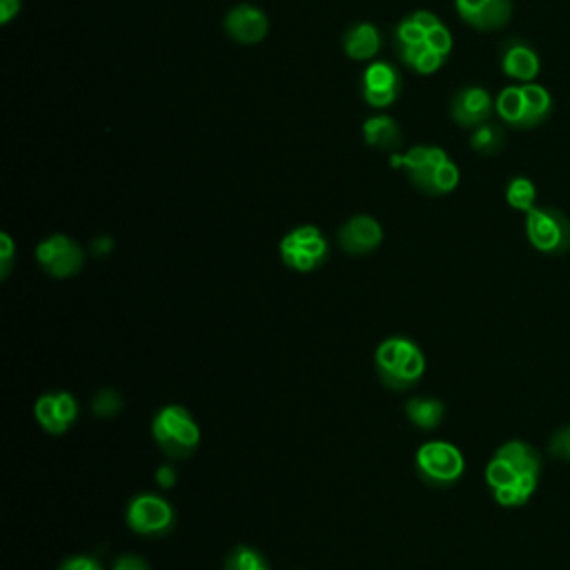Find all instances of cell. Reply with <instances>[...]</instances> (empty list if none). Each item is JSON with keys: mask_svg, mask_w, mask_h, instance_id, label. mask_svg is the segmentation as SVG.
<instances>
[{"mask_svg": "<svg viewBox=\"0 0 570 570\" xmlns=\"http://www.w3.org/2000/svg\"><path fill=\"white\" fill-rule=\"evenodd\" d=\"M406 417L412 425H417L419 431H435V428L442 425L446 406L435 399V397H412L406 401Z\"/></svg>", "mask_w": 570, "mask_h": 570, "instance_id": "cell-21", "label": "cell"}, {"mask_svg": "<svg viewBox=\"0 0 570 570\" xmlns=\"http://www.w3.org/2000/svg\"><path fill=\"white\" fill-rule=\"evenodd\" d=\"M391 168L404 170L408 181L428 197H446L459 185V168L439 146H414L404 154H393Z\"/></svg>", "mask_w": 570, "mask_h": 570, "instance_id": "cell-2", "label": "cell"}, {"mask_svg": "<svg viewBox=\"0 0 570 570\" xmlns=\"http://www.w3.org/2000/svg\"><path fill=\"white\" fill-rule=\"evenodd\" d=\"M174 508L168 499L154 493L136 495L125 510L127 526L142 537H163L174 529Z\"/></svg>", "mask_w": 570, "mask_h": 570, "instance_id": "cell-9", "label": "cell"}, {"mask_svg": "<svg viewBox=\"0 0 570 570\" xmlns=\"http://www.w3.org/2000/svg\"><path fill=\"white\" fill-rule=\"evenodd\" d=\"M38 265L54 278H70L85 263L83 248L65 234H52L36 246Z\"/></svg>", "mask_w": 570, "mask_h": 570, "instance_id": "cell-10", "label": "cell"}, {"mask_svg": "<svg viewBox=\"0 0 570 570\" xmlns=\"http://www.w3.org/2000/svg\"><path fill=\"white\" fill-rule=\"evenodd\" d=\"M91 410L101 419H112L123 410V397L112 388H103L97 397H94Z\"/></svg>", "mask_w": 570, "mask_h": 570, "instance_id": "cell-26", "label": "cell"}, {"mask_svg": "<svg viewBox=\"0 0 570 570\" xmlns=\"http://www.w3.org/2000/svg\"><path fill=\"white\" fill-rule=\"evenodd\" d=\"M36 421L45 433L65 435L78 419V401L70 393H47L34 406Z\"/></svg>", "mask_w": 570, "mask_h": 570, "instance_id": "cell-13", "label": "cell"}, {"mask_svg": "<svg viewBox=\"0 0 570 570\" xmlns=\"http://www.w3.org/2000/svg\"><path fill=\"white\" fill-rule=\"evenodd\" d=\"M14 252H16V246L12 241V236L3 232L0 234V274H3V278L10 276V270L14 265Z\"/></svg>", "mask_w": 570, "mask_h": 570, "instance_id": "cell-28", "label": "cell"}, {"mask_svg": "<svg viewBox=\"0 0 570 570\" xmlns=\"http://www.w3.org/2000/svg\"><path fill=\"white\" fill-rule=\"evenodd\" d=\"M419 478L433 488H450L463 478L466 459L455 444L425 442L414 457Z\"/></svg>", "mask_w": 570, "mask_h": 570, "instance_id": "cell-5", "label": "cell"}, {"mask_svg": "<svg viewBox=\"0 0 570 570\" xmlns=\"http://www.w3.org/2000/svg\"><path fill=\"white\" fill-rule=\"evenodd\" d=\"M548 453H550L555 459L570 461V425L559 428V431L550 437Z\"/></svg>", "mask_w": 570, "mask_h": 570, "instance_id": "cell-27", "label": "cell"}, {"mask_svg": "<svg viewBox=\"0 0 570 570\" xmlns=\"http://www.w3.org/2000/svg\"><path fill=\"white\" fill-rule=\"evenodd\" d=\"M453 34L433 12L419 10L401 18L393 32L397 59L414 74L431 76L442 70L453 52Z\"/></svg>", "mask_w": 570, "mask_h": 570, "instance_id": "cell-1", "label": "cell"}, {"mask_svg": "<svg viewBox=\"0 0 570 570\" xmlns=\"http://www.w3.org/2000/svg\"><path fill=\"white\" fill-rule=\"evenodd\" d=\"M223 29L236 42L259 45L270 32V18L261 8L252 3H239L225 14Z\"/></svg>", "mask_w": 570, "mask_h": 570, "instance_id": "cell-15", "label": "cell"}, {"mask_svg": "<svg viewBox=\"0 0 570 570\" xmlns=\"http://www.w3.org/2000/svg\"><path fill=\"white\" fill-rule=\"evenodd\" d=\"M21 0H0V23L10 25L21 14Z\"/></svg>", "mask_w": 570, "mask_h": 570, "instance_id": "cell-32", "label": "cell"}, {"mask_svg": "<svg viewBox=\"0 0 570 570\" xmlns=\"http://www.w3.org/2000/svg\"><path fill=\"white\" fill-rule=\"evenodd\" d=\"M112 248H114V241L110 239V236H99L97 241H91V252L97 255V257H106V255H110Z\"/></svg>", "mask_w": 570, "mask_h": 570, "instance_id": "cell-33", "label": "cell"}, {"mask_svg": "<svg viewBox=\"0 0 570 570\" xmlns=\"http://www.w3.org/2000/svg\"><path fill=\"white\" fill-rule=\"evenodd\" d=\"M459 18L478 32H497L512 18V0H455Z\"/></svg>", "mask_w": 570, "mask_h": 570, "instance_id": "cell-14", "label": "cell"}, {"mask_svg": "<svg viewBox=\"0 0 570 570\" xmlns=\"http://www.w3.org/2000/svg\"><path fill=\"white\" fill-rule=\"evenodd\" d=\"M524 123L521 129H535L544 125L553 114V97L544 85L524 83Z\"/></svg>", "mask_w": 570, "mask_h": 570, "instance_id": "cell-20", "label": "cell"}, {"mask_svg": "<svg viewBox=\"0 0 570 570\" xmlns=\"http://www.w3.org/2000/svg\"><path fill=\"white\" fill-rule=\"evenodd\" d=\"M526 236L535 250L561 257L570 250V219L550 206L526 212Z\"/></svg>", "mask_w": 570, "mask_h": 570, "instance_id": "cell-8", "label": "cell"}, {"mask_svg": "<svg viewBox=\"0 0 570 570\" xmlns=\"http://www.w3.org/2000/svg\"><path fill=\"white\" fill-rule=\"evenodd\" d=\"M363 140L368 148L384 150V152H397L404 146V132L391 114H374L365 119L363 123Z\"/></svg>", "mask_w": 570, "mask_h": 570, "instance_id": "cell-19", "label": "cell"}, {"mask_svg": "<svg viewBox=\"0 0 570 570\" xmlns=\"http://www.w3.org/2000/svg\"><path fill=\"white\" fill-rule=\"evenodd\" d=\"M495 112L504 125L521 129V123H524V87L510 85L501 89L495 99Z\"/></svg>", "mask_w": 570, "mask_h": 570, "instance_id": "cell-22", "label": "cell"}, {"mask_svg": "<svg viewBox=\"0 0 570 570\" xmlns=\"http://www.w3.org/2000/svg\"><path fill=\"white\" fill-rule=\"evenodd\" d=\"M506 146V132L501 125L488 121L480 127H474L470 134V148L480 157H495Z\"/></svg>", "mask_w": 570, "mask_h": 570, "instance_id": "cell-23", "label": "cell"}, {"mask_svg": "<svg viewBox=\"0 0 570 570\" xmlns=\"http://www.w3.org/2000/svg\"><path fill=\"white\" fill-rule=\"evenodd\" d=\"M154 480H157V484H159L161 488L170 491V488H174V486H176V482H178V474H176L174 466L165 463V466H159V468H157Z\"/></svg>", "mask_w": 570, "mask_h": 570, "instance_id": "cell-31", "label": "cell"}, {"mask_svg": "<svg viewBox=\"0 0 570 570\" xmlns=\"http://www.w3.org/2000/svg\"><path fill=\"white\" fill-rule=\"evenodd\" d=\"M225 570H272L263 553L252 546H236L225 557Z\"/></svg>", "mask_w": 570, "mask_h": 570, "instance_id": "cell-25", "label": "cell"}, {"mask_svg": "<svg viewBox=\"0 0 570 570\" xmlns=\"http://www.w3.org/2000/svg\"><path fill=\"white\" fill-rule=\"evenodd\" d=\"M493 112L495 101L491 91L480 85L461 87L450 101V119L463 129H474L488 123L493 119Z\"/></svg>", "mask_w": 570, "mask_h": 570, "instance_id": "cell-12", "label": "cell"}, {"mask_svg": "<svg viewBox=\"0 0 570 570\" xmlns=\"http://www.w3.org/2000/svg\"><path fill=\"white\" fill-rule=\"evenodd\" d=\"M374 370L379 382L391 391H408L425 374V357L408 337H391L379 344L374 352Z\"/></svg>", "mask_w": 570, "mask_h": 570, "instance_id": "cell-3", "label": "cell"}, {"mask_svg": "<svg viewBox=\"0 0 570 570\" xmlns=\"http://www.w3.org/2000/svg\"><path fill=\"white\" fill-rule=\"evenodd\" d=\"M112 570H152L148 559L146 557H140V555H134V553H127V555H121Z\"/></svg>", "mask_w": 570, "mask_h": 570, "instance_id": "cell-30", "label": "cell"}, {"mask_svg": "<svg viewBox=\"0 0 570 570\" xmlns=\"http://www.w3.org/2000/svg\"><path fill=\"white\" fill-rule=\"evenodd\" d=\"M57 570H103L101 561L91 555H74L67 557Z\"/></svg>", "mask_w": 570, "mask_h": 570, "instance_id": "cell-29", "label": "cell"}, {"mask_svg": "<svg viewBox=\"0 0 570 570\" xmlns=\"http://www.w3.org/2000/svg\"><path fill=\"white\" fill-rule=\"evenodd\" d=\"M278 255L285 268L306 274L319 270L327 261L330 246L317 225H299L283 236Z\"/></svg>", "mask_w": 570, "mask_h": 570, "instance_id": "cell-7", "label": "cell"}, {"mask_svg": "<svg viewBox=\"0 0 570 570\" xmlns=\"http://www.w3.org/2000/svg\"><path fill=\"white\" fill-rule=\"evenodd\" d=\"M152 437L170 459H187L201 444V428L183 406H165L152 421Z\"/></svg>", "mask_w": 570, "mask_h": 570, "instance_id": "cell-4", "label": "cell"}, {"mask_svg": "<svg viewBox=\"0 0 570 570\" xmlns=\"http://www.w3.org/2000/svg\"><path fill=\"white\" fill-rule=\"evenodd\" d=\"M506 201L512 210L531 212L537 201V187L529 176H515L506 185Z\"/></svg>", "mask_w": 570, "mask_h": 570, "instance_id": "cell-24", "label": "cell"}, {"mask_svg": "<svg viewBox=\"0 0 570 570\" xmlns=\"http://www.w3.org/2000/svg\"><path fill=\"white\" fill-rule=\"evenodd\" d=\"M339 246L352 257H365L384 241V227L374 216L355 214L339 227Z\"/></svg>", "mask_w": 570, "mask_h": 570, "instance_id": "cell-16", "label": "cell"}, {"mask_svg": "<svg viewBox=\"0 0 570 570\" xmlns=\"http://www.w3.org/2000/svg\"><path fill=\"white\" fill-rule=\"evenodd\" d=\"M342 45L350 61H357V63L372 61L379 54V50H382V32H379L376 25L365 23V21L355 23L352 27L346 29Z\"/></svg>", "mask_w": 570, "mask_h": 570, "instance_id": "cell-18", "label": "cell"}, {"mask_svg": "<svg viewBox=\"0 0 570 570\" xmlns=\"http://www.w3.org/2000/svg\"><path fill=\"white\" fill-rule=\"evenodd\" d=\"M499 65L508 78H515L519 83H533L542 70V61L535 47L517 36L501 42Z\"/></svg>", "mask_w": 570, "mask_h": 570, "instance_id": "cell-17", "label": "cell"}, {"mask_svg": "<svg viewBox=\"0 0 570 570\" xmlns=\"http://www.w3.org/2000/svg\"><path fill=\"white\" fill-rule=\"evenodd\" d=\"M404 89L399 70L388 61H372L361 76L363 101L374 110H388Z\"/></svg>", "mask_w": 570, "mask_h": 570, "instance_id": "cell-11", "label": "cell"}, {"mask_svg": "<svg viewBox=\"0 0 570 570\" xmlns=\"http://www.w3.org/2000/svg\"><path fill=\"white\" fill-rule=\"evenodd\" d=\"M486 484L493 491L495 499L504 508L526 506L540 486V478L521 472L506 457L495 453L486 466Z\"/></svg>", "mask_w": 570, "mask_h": 570, "instance_id": "cell-6", "label": "cell"}]
</instances>
